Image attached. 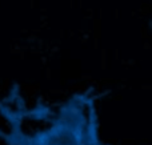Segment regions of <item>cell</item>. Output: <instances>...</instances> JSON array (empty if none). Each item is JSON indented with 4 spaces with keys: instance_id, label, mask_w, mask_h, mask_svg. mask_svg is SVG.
Masks as SVG:
<instances>
[{
    "instance_id": "obj_1",
    "label": "cell",
    "mask_w": 152,
    "mask_h": 145,
    "mask_svg": "<svg viewBox=\"0 0 152 145\" xmlns=\"http://www.w3.org/2000/svg\"><path fill=\"white\" fill-rule=\"evenodd\" d=\"M94 88L72 95L58 111L48 107L45 121L48 127L29 133L24 127L20 111L21 95L18 84L0 100V115L10 130L0 129V138L7 145H108L99 137V117Z\"/></svg>"
}]
</instances>
